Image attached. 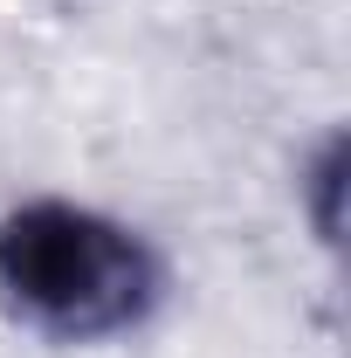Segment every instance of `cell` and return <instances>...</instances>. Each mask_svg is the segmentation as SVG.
Instances as JSON below:
<instances>
[{
	"mask_svg": "<svg viewBox=\"0 0 351 358\" xmlns=\"http://www.w3.org/2000/svg\"><path fill=\"white\" fill-rule=\"evenodd\" d=\"M338 166H345V145L331 138L317 152V173H310V186H317V234L324 241H338Z\"/></svg>",
	"mask_w": 351,
	"mask_h": 358,
	"instance_id": "obj_2",
	"label": "cell"
},
{
	"mask_svg": "<svg viewBox=\"0 0 351 358\" xmlns=\"http://www.w3.org/2000/svg\"><path fill=\"white\" fill-rule=\"evenodd\" d=\"M166 296V262L138 227L76 200H21L0 214V303L62 345L138 331Z\"/></svg>",
	"mask_w": 351,
	"mask_h": 358,
	"instance_id": "obj_1",
	"label": "cell"
}]
</instances>
